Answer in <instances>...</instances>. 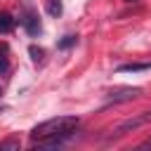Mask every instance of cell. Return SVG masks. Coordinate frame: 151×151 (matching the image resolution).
<instances>
[{
	"instance_id": "cell-7",
	"label": "cell",
	"mask_w": 151,
	"mask_h": 151,
	"mask_svg": "<svg viewBox=\"0 0 151 151\" xmlns=\"http://www.w3.org/2000/svg\"><path fill=\"white\" fill-rule=\"evenodd\" d=\"M76 42H78V35L68 33V35H64V38H61V40L57 42V47H59V50H68V47H73Z\"/></svg>"
},
{
	"instance_id": "cell-2",
	"label": "cell",
	"mask_w": 151,
	"mask_h": 151,
	"mask_svg": "<svg viewBox=\"0 0 151 151\" xmlns=\"http://www.w3.org/2000/svg\"><path fill=\"white\" fill-rule=\"evenodd\" d=\"M137 97H142V87H118V90L106 94V101L109 104H123V101H132Z\"/></svg>"
},
{
	"instance_id": "cell-10",
	"label": "cell",
	"mask_w": 151,
	"mask_h": 151,
	"mask_svg": "<svg viewBox=\"0 0 151 151\" xmlns=\"http://www.w3.org/2000/svg\"><path fill=\"white\" fill-rule=\"evenodd\" d=\"M9 68V64H7V50L2 47V54H0V73H5Z\"/></svg>"
},
{
	"instance_id": "cell-4",
	"label": "cell",
	"mask_w": 151,
	"mask_h": 151,
	"mask_svg": "<svg viewBox=\"0 0 151 151\" xmlns=\"http://www.w3.org/2000/svg\"><path fill=\"white\" fill-rule=\"evenodd\" d=\"M142 71H151V61H130L116 68V73H142Z\"/></svg>"
},
{
	"instance_id": "cell-5",
	"label": "cell",
	"mask_w": 151,
	"mask_h": 151,
	"mask_svg": "<svg viewBox=\"0 0 151 151\" xmlns=\"http://www.w3.org/2000/svg\"><path fill=\"white\" fill-rule=\"evenodd\" d=\"M45 12L50 14V17H61V12H64V5H61V0H45Z\"/></svg>"
},
{
	"instance_id": "cell-3",
	"label": "cell",
	"mask_w": 151,
	"mask_h": 151,
	"mask_svg": "<svg viewBox=\"0 0 151 151\" xmlns=\"http://www.w3.org/2000/svg\"><path fill=\"white\" fill-rule=\"evenodd\" d=\"M21 24H24V28H26V33H28V35H40V33H42L40 19H38V14H35L33 9H28V12H26V17L21 19Z\"/></svg>"
},
{
	"instance_id": "cell-9",
	"label": "cell",
	"mask_w": 151,
	"mask_h": 151,
	"mask_svg": "<svg viewBox=\"0 0 151 151\" xmlns=\"http://www.w3.org/2000/svg\"><path fill=\"white\" fill-rule=\"evenodd\" d=\"M19 139H7V142H0V151H5V149H17L19 151Z\"/></svg>"
},
{
	"instance_id": "cell-8",
	"label": "cell",
	"mask_w": 151,
	"mask_h": 151,
	"mask_svg": "<svg viewBox=\"0 0 151 151\" xmlns=\"http://www.w3.org/2000/svg\"><path fill=\"white\" fill-rule=\"evenodd\" d=\"M28 54H31V59L38 64V61H42V57H45V52H42V47H35V45H31L28 47Z\"/></svg>"
},
{
	"instance_id": "cell-11",
	"label": "cell",
	"mask_w": 151,
	"mask_h": 151,
	"mask_svg": "<svg viewBox=\"0 0 151 151\" xmlns=\"http://www.w3.org/2000/svg\"><path fill=\"white\" fill-rule=\"evenodd\" d=\"M139 149H151V137H149V139H144V142L139 144Z\"/></svg>"
},
{
	"instance_id": "cell-1",
	"label": "cell",
	"mask_w": 151,
	"mask_h": 151,
	"mask_svg": "<svg viewBox=\"0 0 151 151\" xmlns=\"http://www.w3.org/2000/svg\"><path fill=\"white\" fill-rule=\"evenodd\" d=\"M78 125H80L78 116H57V118L42 120V123H38L31 130V142H33L35 149L61 146V144H66L73 137V132L78 130Z\"/></svg>"
},
{
	"instance_id": "cell-6",
	"label": "cell",
	"mask_w": 151,
	"mask_h": 151,
	"mask_svg": "<svg viewBox=\"0 0 151 151\" xmlns=\"http://www.w3.org/2000/svg\"><path fill=\"white\" fill-rule=\"evenodd\" d=\"M12 28H14V19H12V14L0 12V33H12Z\"/></svg>"
},
{
	"instance_id": "cell-13",
	"label": "cell",
	"mask_w": 151,
	"mask_h": 151,
	"mask_svg": "<svg viewBox=\"0 0 151 151\" xmlns=\"http://www.w3.org/2000/svg\"><path fill=\"white\" fill-rule=\"evenodd\" d=\"M0 94H2V90H0Z\"/></svg>"
},
{
	"instance_id": "cell-12",
	"label": "cell",
	"mask_w": 151,
	"mask_h": 151,
	"mask_svg": "<svg viewBox=\"0 0 151 151\" xmlns=\"http://www.w3.org/2000/svg\"><path fill=\"white\" fill-rule=\"evenodd\" d=\"M125 2H139V0H125Z\"/></svg>"
}]
</instances>
